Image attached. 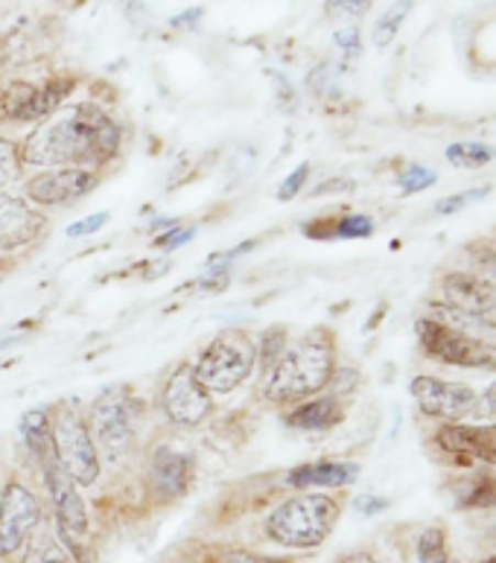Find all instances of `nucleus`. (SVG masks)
I'll use <instances>...</instances> for the list:
<instances>
[{
  "label": "nucleus",
  "mask_w": 496,
  "mask_h": 563,
  "mask_svg": "<svg viewBox=\"0 0 496 563\" xmlns=\"http://www.w3.org/2000/svg\"><path fill=\"white\" fill-rule=\"evenodd\" d=\"M333 379V339L312 330L263 371V391L272 404H293L316 395Z\"/></svg>",
  "instance_id": "obj_2"
},
{
  "label": "nucleus",
  "mask_w": 496,
  "mask_h": 563,
  "mask_svg": "<svg viewBox=\"0 0 496 563\" xmlns=\"http://www.w3.org/2000/svg\"><path fill=\"white\" fill-rule=\"evenodd\" d=\"M345 415H342V406L333 400V397H319V400H310V404L298 406L286 423L293 429H304V432H324V429L337 427Z\"/></svg>",
  "instance_id": "obj_20"
},
{
  "label": "nucleus",
  "mask_w": 496,
  "mask_h": 563,
  "mask_svg": "<svg viewBox=\"0 0 496 563\" xmlns=\"http://www.w3.org/2000/svg\"><path fill=\"white\" fill-rule=\"evenodd\" d=\"M219 563H284V561H275V558H263V555H252V552H231V555H225Z\"/></svg>",
  "instance_id": "obj_38"
},
{
  "label": "nucleus",
  "mask_w": 496,
  "mask_h": 563,
  "mask_svg": "<svg viewBox=\"0 0 496 563\" xmlns=\"http://www.w3.org/2000/svg\"><path fill=\"white\" fill-rule=\"evenodd\" d=\"M280 351H284V330H269V333L261 339V365H263V371L269 368L272 362L278 360Z\"/></svg>",
  "instance_id": "obj_32"
},
{
  "label": "nucleus",
  "mask_w": 496,
  "mask_h": 563,
  "mask_svg": "<svg viewBox=\"0 0 496 563\" xmlns=\"http://www.w3.org/2000/svg\"><path fill=\"white\" fill-rule=\"evenodd\" d=\"M485 406H488V412L496 415V386L488 388V395H485Z\"/></svg>",
  "instance_id": "obj_42"
},
{
  "label": "nucleus",
  "mask_w": 496,
  "mask_h": 563,
  "mask_svg": "<svg viewBox=\"0 0 496 563\" xmlns=\"http://www.w3.org/2000/svg\"><path fill=\"white\" fill-rule=\"evenodd\" d=\"M455 503L462 508H491V505H496V479L482 473V476H473L467 482H459Z\"/></svg>",
  "instance_id": "obj_24"
},
{
  "label": "nucleus",
  "mask_w": 496,
  "mask_h": 563,
  "mask_svg": "<svg viewBox=\"0 0 496 563\" xmlns=\"http://www.w3.org/2000/svg\"><path fill=\"white\" fill-rule=\"evenodd\" d=\"M196 379L208 391L228 395L236 386H243L254 371V345L240 330H225L213 339L211 345L196 362Z\"/></svg>",
  "instance_id": "obj_4"
},
{
  "label": "nucleus",
  "mask_w": 496,
  "mask_h": 563,
  "mask_svg": "<svg viewBox=\"0 0 496 563\" xmlns=\"http://www.w3.org/2000/svg\"><path fill=\"white\" fill-rule=\"evenodd\" d=\"M339 520V503L324 494H301L278 505L266 520L269 538L289 549H316L330 538Z\"/></svg>",
  "instance_id": "obj_3"
},
{
  "label": "nucleus",
  "mask_w": 496,
  "mask_h": 563,
  "mask_svg": "<svg viewBox=\"0 0 496 563\" xmlns=\"http://www.w3.org/2000/svg\"><path fill=\"white\" fill-rule=\"evenodd\" d=\"M432 185H436V173L427 167H421V164L406 167L404 176H400V190H404L406 196L421 194V190H427V187H432Z\"/></svg>",
  "instance_id": "obj_29"
},
{
  "label": "nucleus",
  "mask_w": 496,
  "mask_h": 563,
  "mask_svg": "<svg viewBox=\"0 0 496 563\" xmlns=\"http://www.w3.org/2000/svg\"><path fill=\"white\" fill-rule=\"evenodd\" d=\"M194 228H185V231H176V228H173V231H167V236H161L158 245H167V252H173L178 245H185L187 240H194Z\"/></svg>",
  "instance_id": "obj_36"
},
{
  "label": "nucleus",
  "mask_w": 496,
  "mask_h": 563,
  "mask_svg": "<svg viewBox=\"0 0 496 563\" xmlns=\"http://www.w3.org/2000/svg\"><path fill=\"white\" fill-rule=\"evenodd\" d=\"M137 404L126 395V388H106L91 409L93 435L100 438L106 453H126L135 441Z\"/></svg>",
  "instance_id": "obj_7"
},
{
  "label": "nucleus",
  "mask_w": 496,
  "mask_h": 563,
  "mask_svg": "<svg viewBox=\"0 0 496 563\" xmlns=\"http://www.w3.org/2000/svg\"><path fill=\"white\" fill-rule=\"evenodd\" d=\"M109 222V213H93V217L82 219V222H76V225L68 228V236L76 240V236H88V234H97L102 225Z\"/></svg>",
  "instance_id": "obj_34"
},
{
  "label": "nucleus",
  "mask_w": 496,
  "mask_h": 563,
  "mask_svg": "<svg viewBox=\"0 0 496 563\" xmlns=\"http://www.w3.org/2000/svg\"><path fill=\"white\" fill-rule=\"evenodd\" d=\"M21 563H79L68 547H62L56 538L38 540Z\"/></svg>",
  "instance_id": "obj_25"
},
{
  "label": "nucleus",
  "mask_w": 496,
  "mask_h": 563,
  "mask_svg": "<svg viewBox=\"0 0 496 563\" xmlns=\"http://www.w3.org/2000/svg\"><path fill=\"white\" fill-rule=\"evenodd\" d=\"M53 455L76 485H93L100 476V455L91 429L76 412H62L53 423Z\"/></svg>",
  "instance_id": "obj_5"
},
{
  "label": "nucleus",
  "mask_w": 496,
  "mask_h": 563,
  "mask_svg": "<svg viewBox=\"0 0 496 563\" xmlns=\"http://www.w3.org/2000/svg\"><path fill=\"white\" fill-rule=\"evenodd\" d=\"M415 0H395V3L377 18V24H374V33H371L374 44H377V47H388V44L395 42L397 33H400V26H404V21L409 18Z\"/></svg>",
  "instance_id": "obj_23"
},
{
  "label": "nucleus",
  "mask_w": 496,
  "mask_h": 563,
  "mask_svg": "<svg viewBox=\"0 0 496 563\" xmlns=\"http://www.w3.org/2000/svg\"><path fill=\"white\" fill-rule=\"evenodd\" d=\"M436 319L455 328L464 336H471L473 342H480L482 347H488L496 356V316H488V312H464L450 307V303H436Z\"/></svg>",
  "instance_id": "obj_19"
},
{
  "label": "nucleus",
  "mask_w": 496,
  "mask_h": 563,
  "mask_svg": "<svg viewBox=\"0 0 496 563\" xmlns=\"http://www.w3.org/2000/svg\"><path fill=\"white\" fill-rule=\"evenodd\" d=\"M418 339H421L423 351L432 360L444 362V365H459V368H496V356L482 347L480 342H473L471 336H464L455 328L444 324L438 319H421L418 321Z\"/></svg>",
  "instance_id": "obj_6"
},
{
  "label": "nucleus",
  "mask_w": 496,
  "mask_h": 563,
  "mask_svg": "<svg viewBox=\"0 0 496 563\" xmlns=\"http://www.w3.org/2000/svg\"><path fill=\"white\" fill-rule=\"evenodd\" d=\"M418 561L421 563H453L447 552V538L441 529H427L418 540Z\"/></svg>",
  "instance_id": "obj_26"
},
{
  "label": "nucleus",
  "mask_w": 496,
  "mask_h": 563,
  "mask_svg": "<svg viewBox=\"0 0 496 563\" xmlns=\"http://www.w3.org/2000/svg\"><path fill=\"white\" fill-rule=\"evenodd\" d=\"M120 150V126L97 106H74L51 123H44L24 143L26 164L44 167H93L106 164Z\"/></svg>",
  "instance_id": "obj_1"
},
{
  "label": "nucleus",
  "mask_w": 496,
  "mask_h": 563,
  "mask_svg": "<svg viewBox=\"0 0 496 563\" xmlns=\"http://www.w3.org/2000/svg\"><path fill=\"white\" fill-rule=\"evenodd\" d=\"M488 194L491 187H476V190H464V194L447 196V199H441V202L436 205V213L438 217H450V213H459L464 211V208H471L473 202H482Z\"/></svg>",
  "instance_id": "obj_27"
},
{
  "label": "nucleus",
  "mask_w": 496,
  "mask_h": 563,
  "mask_svg": "<svg viewBox=\"0 0 496 563\" xmlns=\"http://www.w3.org/2000/svg\"><path fill=\"white\" fill-rule=\"evenodd\" d=\"M337 44H339V51H345L348 56H356V53H360V30H356V26L339 30Z\"/></svg>",
  "instance_id": "obj_35"
},
{
  "label": "nucleus",
  "mask_w": 496,
  "mask_h": 563,
  "mask_svg": "<svg viewBox=\"0 0 496 563\" xmlns=\"http://www.w3.org/2000/svg\"><path fill=\"white\" fill-rule=\"evenodd\" d=\"M342 563H377V561H374L371 555H351V558H345Z\"/></svg>",
  "instance_id": "obj_43"
},
{
  "label": "nucleus",
  "mask_w": 496,
  "mask_h": 563,
  "mask_svg": "<svg viewBox=\"0 0 496 563\" xmlns=\"http://www.w3.org/2000/svg\"><path fill=\"white\" fill-rule=\"evenodd\" d=\"M21 176V155H18L15 143L0 137V187H9Z\"/></svg>",
  "instance_id": "obj_28"
},
{
  "label": "nucleus",
  "mask_w": 496,
  "mask_h": 563,
  "mask_svg": "<svg viewBox=\"0 0 496 563\" xmlns=\"http://www.w3.org/2000/svg\"><path fill=\"white\" fill-rule=\"evenodd\" d=\"M354 508L360 514H379L383 508H388L386 499H379V496H356Z\"/></svg>",
  "instance_id": "obj_37"
},
{
  "label": "nucleus",
  "mask_w": 496,
  "mask_h": 563,
  "mask_svg": "<svg viewBox=\"0 0 496 563\" xmlns=\"http://www.w3.org/2000/svg\"><path fill=\"white\" fill-rule=\"evenodd\" d=\"M307 178H310V164H301V167L295 169L293 176H286V181H284V185H280V190H278V199H284V202L295 199V196H298V190H301Z\"/></svg>",
  "instance_id": "obj_33"
},
{
  "label": "nucleus",
  "mask_w": 496,
  "mask_h": 563,
  "mask_svg": "<svg viewBox=\"0 0 496 563\" xmlns=\"http://www.w3.org/2000/svg\"><path fill=\"white\" fill-rule=\"evenodd\" d=\"M199 18H202V9H194V12H185V15H178L176 21H173V24H176V26H181V24H196Z\"/></svg>",
  "instance_id": "obj_41"
},
{
  "label": "nucleus",
  "mask_w": 496,
  "mask_h": 563,
  "mask_svg": "<svg viewBox=\"0 0 496 563\" xmlns=\"http://www.w3.org/2000/svg\"><path fill=\"white\" fill-rule=\"evenodd\" d=\"M97 187V176L82 167H56L51 173L35 176L26 185V196L38 205H65L74 199H82Z\"/></svg>",
  "instance_id": "obj_14"
},
{
  "label": "nucleus",
  "mask_w": 496,
  "mask_h": 563,
  "mask_svg": "<svg viewBox=\"0 0 496 563\" xmlns=\"http://www.w3.org/2000/svg\"><path fill=\"white\" fill-rule=\"evenodd\" d=\"M494 158H496V150L494 146H488V143L462 141V143H450V146H447V161H450L453 167L482 169V167H488Z\"/></svg>",
  "instance_id": "obj_22"
},
{
  "label": "nucleus",
  "mask_w": 496,
  "mask_h": 563,
  "mask_svg": "<svg viewBox=\"0 0 496 563\" xmlns=\"http://www.w3.org/2000/svg\"><path fill=\"white\" fill-rule=\"evenodd\" d=\"M415 404L421 406V412L429 418H441V421L462 423L480 409V395L464 383H450V379L438 377H415L412 386Z\"/></svg>",
  "instance_id": "obj_8"
},
{
  "label": "nucleus",
  "mask_w": 496,
  "mask_h": 563,
  "mask_svg": "<svg viewBox=\"0 0 496 563\" xmlns=\"http://www.w3.org/2000/svg\"><path fill=\"white\" fill-rule=\"evenodd\" d=\"M360 476V467L351 462H316L295 467L286 476L293 488H345Z\"/></svg>",
  "instance_id": "obj_18"
},
{
  "label": "nucleus",
  "mask_w": 496,
  "mask_h": 563,
  "mask_svg": "<svg viewBox=\"0 0 496 563\" xmlns=\"http://www.w3.org/2000/svg\"><path fill=\"white\" fill-rule=\"evenodd\" d=\"M9 345H15V339H3V342H0V351H7Z\"/></svg>",
  "instance_id": "obj_44"
},
{
  "label": "nucleus",
  "mask_w": 496,
  "mask_h": 563,
  "mask_svg": "<svg viewBox=\"0 0 496 563\" xmlns=\"http://www.w3.org/2000/svg\"><path fill=\"white\" fill-rule=\"evenodd\" d=\"M21 435H24L26 446L33 450L38 459H51L53 455V438H51V418L44 409H33L24 415L21 421Z\"/></svg>",
  "instance_id": "obj_21"
},
{
  "label": "nucleus",
  "mask_w": 496,
  "mask_h": 563,
  "mask_svg": "<svg viewBox=\"0 0 496 563\" xmlns=\"http://www.w3.org/2000/svg\"><path fill=\"white\" fill-rule=\"evenodd\" d=\"M70 82H51L44 88L33 85H9L0 91V118L9 120H42L59 109Z\"/></svg>",
  "instance_id": "obj_12"
},
{
  "label": "nucleus",
  "mask_w": 496,
  "mask_h": 563,
  "mask_svg": "<svg viewBox=\"0 0 496 563\" xmlns=\"http://www.w3.org/2000/svg\"><path fill=\"white\" fill-rule=\"evenodd\" d=\"M333 228H337L333 234L342 236V240H362V236L374 234V222L368 217H345L339 219Z\"/></svg>",
  "instance_id": "obj_30"
},
{
  "label": "nucleus",
  "mask_w": 496,
  "mask_h": 563,
  "mask_svg": "<svg viewBox=\"0 0 496 563\" xmlns=\"http://www.w3.org/2000/svg\"><path fill=\"white\" fill-rule=\"evenodd\" d=\"M444 303L464 312H488L496 316V284L482 275L453 272L444 278Z\"/></svg>",
  "instance_id": "obj_15"
},
{
  "label": "nucleus",
  "mask_w": 496,
  "mask_h": 563,
  "mask_svg": "<svg viewBox=\"0 0 496 563\" xmlns=\"http://www.w3.org/2000/svg\"><path fill=\"white\" fill-rule=\"evenodd\" d=\"M42 213H35L33 208H26L24 202H18L12 196L0 194V249L3 252L33 243L35 236L42 234Z\"/></svg>",
  "instance_id": "obj_16"
},
{
  "label": "nucleus",
  "mask_w": 496,
  "mask_h": 563,
  "mask_svg": "<svg viewBox=\"0 0 496 563\" xmlns=\"http://www.w3.org/2000/svg\"><path fill=\"white\" fill-rule=\"evenodd\" d=\"M190 473H194V464H190L187 455L161 446L155 459H152L150 485L158 499H178L190 485Z\"/></svg>",
  "instance_id": "obj_17"
},
{
  "label": "nucleus",
  "mask_w": 496,
  "mask_h": 563,
  "mask_svg": "<svg viewBox=\"0 0 496 563\" xmlns=\"http://www.w3.org/2000/svg\"><path fill=\"white\" fill-rule=\"evenodd\" d=\"M345 190H354V181H345V178H333L328 185H321L312 190V196H324V194H345Z\"/></svg>",
  "instance_id": "obj_39"
},
{
  "label": "nucleus",
  "mask_w": 496,
  "mask_h": 563,
  "mask_svg": "<svg viewBox=\"0 0 496 563\" xmlns=\"http://www.w3.org/2000/svg\"><path fill=\"white\" fill-rule=\"evenodd\" d=\"M120 3H123V9H126L129 21L141 24V18H146V7H143L141 0H120Z\"/></svg>",
  "instance_id": "obj_40"
},
{
  "label": "nucleus",
  "mask_w": 496,
  "mask_h": 563,
  "mask_svg": "<svg viewBox=\"0 0 496 563\" xmlns=\"http://www.w3.org/2000/svg\"><path fill=\"white\" fill-rule=\"evenodd\" d=\"M374 7V0H328V15L360 18Z\"/></svg>",
  "instance_id": "obj_31"
},
{
  "label": "nucleus",
  "mask_w": 496,
  "mask_h": 563,
  "mask_svg": "<svg viewBox=\"0 0 496 563\" xmlns=\"http://www.w3.org/2000/svg\"><path fill=\"white\" fill-rule=\"evenodd\" d=\"M44 479H47V490H51L53 508H56V520H59V529L68 534V538H82L88 531V514H85V503L79 490H76V482L70 479L68 473L62 471L56 455L44 459Z\"/></svg>",
  "instance_id": "obj_13"
},
{
  "label": "nucleus",
  "mask_w": 496,
  "mask_h": 563,
  "mask_svg": "<svg viewBox=\"0 0 496 563\" xmlns=\"http://www.w3.org/2000/svg\"><path fill=\"white\" fill-rule=\"evenodd\" d=\"M42 520V508L33 490H26L24 485H7L3 496H0V558L12 555L24 547V540L30 538V531Z\"/></svg>",
  "instance_id": "obj_10"
},
{
  "label": "nucleus",
  "mask_w": 496,
  "mask_h": 563,
  "mask_svg": "<svg viewBox=\"0 0 496 563\" xmlns=\"http://www.w3.org/2000/svg\"><path fill=\"white\" fill-rule=\"evenodd\" d=\"M211 391L196 379L190 365H178L164 386V412L176 427H196L211 415Z\"/></svg>",
  "instance_id": "obj_9"
},
{
  "label": "nucleus",
  "mask_w": 496,
  "mask_h": 563,
  "mask_svg": "<svg viewBox=\"0 0 496 563\" xmlns=\"http://www.w3.org/2000/svg\"><path fill=\"white\" fill-rule=\"evenodd\" d=\"M438 450L453 459V464H494L496 467V427H471V423H447L436 432Z\"/></svg>",
  "instance_id": "obj_11"
}]
</instances>
